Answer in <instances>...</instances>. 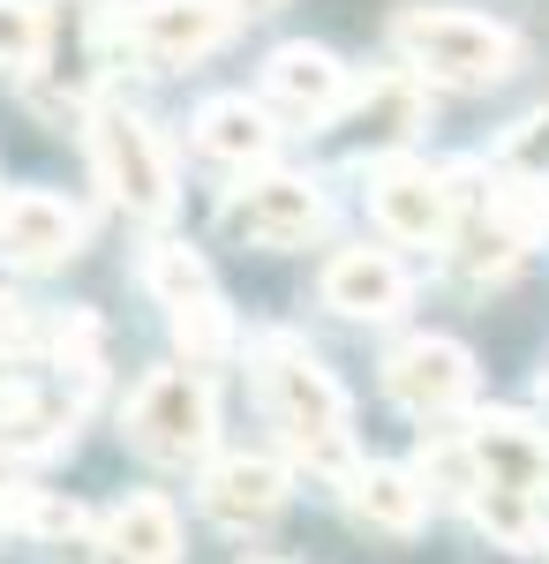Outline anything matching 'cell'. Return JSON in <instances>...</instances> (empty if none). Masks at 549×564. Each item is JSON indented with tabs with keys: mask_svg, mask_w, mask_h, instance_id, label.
Masks as SVG:
<instances>
[{
	"mask_svg": "<svg viewBox=\"0 0 549 564\" xmlns=\"http://www.w3.org/2000/svg\"><path fill=\"white\" fill-rule=\"evenodd\" d=\"M53 45V15L39 0H0V76H31Z\"/></svg>",
	"mask_w": 549,
	"mask_h": 564,
	"instance_id": "cell-21",
	"label": "cell"
},
{
	"mask_svg": "<svg viewBox=\"0 0 549 564\" xmlns=\"http://www.w3.org/2000/svg\"><path fill=\"white\" fill-rule=\"evenodd\" d=\"M256 384H263V406H271L279 436H287V452H294L309 475H324V481L362 475L354 406H346L338 377L301 347L294 332H263V339H256Z\"/></svg>",
	"mask_w": 549,
	"mask_h": 564,
	"instance_id": "cell-1",
	"label": "cell"
},
{
	"mask_svg": "<svg viewBox=\"0 0 549 564\" xmlns=\"http://www.w3.org/2000/svg\"><path fill=\"white\" fill-rule=\"evenodd\" d=\"M0 527L31 534L45 550H68V542L90 534V512L76 497H61V489H0Z\"/></svg>",
	"mask_w": 549,
	"mask_h": 564,
	"instance_id": "cell-18",
	"label": "cell"
},
{
	"mask_svg": "<svg viewBox=\"0 0 549 564\" xmlns=\"http://www.w3.org/2000/svg\"><path fill=\"white\" fill-rule=\"evenodd\" d=\"M287 497H294V475L279 467V459H263V452H226L204 467V512L218 527H263L287 512Z\"/></svg>",
	"mask_w": 549,
	"mask_h": 564,
	"instance_id": "cell-12",
	"label": "cell"
},
{
	"mask_svg": "<svg viewBox=\"0 0 549 564\" xmlns=\"http://www.w3.org/2000/svg\"><path fill=\"white\" fill-rule=\"evenodd\" d=\"M324 308L354 316V324H384V316L407 308V271L384 249H338L324 263Z\"/></svg>",
	"mask_w": 549,
	"mask_h": 564,
	"instance_id": "cell-13",
	"label": "cell"
},
{
	"mask_svg": "<svg viewBox=\"0 0 549 564\" xmlns=\"http://www.w3.org/2000/svg\"><path fill=\"white\" fill-rule=\"evenodd\" d=\"M324 188L301 174H256L241 188H226V204H218V226L241 241V249H309L316 234H324Z\"/></svg>",
	"mask_w": 549,
	"mask_h": 564,
	"instance_id": "cell-8",
	"label": "cell"
},
{
	"mask_svg": "<svg viewBox=\"0 0 549 564\" xmlns=\"http://www.w3.org/2000/svg\"><path fill=\"white\" fill-rule=\"evenodd\" d=\"M384 391H391V406H407L415 422H444V414H460L466 399H474V354L460 339H407V347L384 354Z\"/></svg>",
	"mask_w": 549,
	"mask_h": 564,
	"instance_id": "cell-9",
	"label": "cell"
},
{
	"mask_svg": "<svg viewBox=\"0 0 549 564\" xmlns=\"http://www.w3.org/2000/svg\"><path fill=\"white\" fill-rule=\"evenodd\" d=\"M497 166L519 181H549V106H535L527 121H512L497 143Z\"/></svg>",
	"mask_w": 549,
	"mask_h": 564,
	"instance_id": "cell-23",
	"label": "cell"
},
{
	"mask_svg": "<svg viewBox=\"0 0 549 564\" xmlns=\"http://www.w3.org/2000/svg\"><path fill=\"white\" fill-rule=\"evenodd\" d=\"M121 436L151 459V467H196L218 436V399L196 369H151L128 391Z\"/></svg>",
	"mask_w": 549,
	"mask_h": 564,
	"instance_id": "cell-3",
	"label": "cell"
},
{
	"mask_svg": "<svg viewBox=\"0 0 549 564\" xmlns=\"http://www.w3.org/2000/svg\"><path fill=\"white\" fill-rule=\"evenodd\" d=\"M39 347H53V339H45L39 324H31V308L0 294V361H31Z\"/></svg>",
	"mask_w": 549,
	"mask_h": 564,
	"instance_id": "cell-24",
	"label": "cell"
},
{
	"mask_svg": "<svg viewBox=\"0 0 549 564\" xmlns=\"http://www.w3.org/2000/svg\"><path fill=\"white\" fill-rule=\"evenodd\" d=\"M263 98L287 113V121H301V129H316V121H332L338 106L354 98V84H346V68H338L332 45H279L271 61H263Z\"/></svg>",
	"mask_w": 549,
	"mask_h": 564,
	"instance_id": "cell-11",
	"label": "cell"
},
{
	"mask_svg": "<svg viewBox=\"0 0 549 564\" xmlns=\"http://www.w3.org/2000/svg\"><path fill=\"white\" fill-rule=\"evenodd\" d=\"M90 166H98L106 196L128 218H143V226L173 218V159H166V143H159V129L143 113L90 106Z\"/></svg>",
	"mask_w": 549,
	"mask_h": 564,
	"instance_id": "cell-4",
	"label": "cell"
},
{
	"mask_svg": "<svg viewBox=\"0 0 549 564\" xmlns=\"http://www.w3.org/2000/svg\"><path fill=\"white\" fill-rule=\"evenodd\" d=\"M452 181H460V166H452ZM549 226V196H535L519 174H497L482 181V188H460V263L482 279V271H505V263L527 257V241Z\"/></svg>",
	"mask_w": 549,
	"mask_h": 564,
	"instance_id": "cell-5",
	"label": "cell"
},
{
	"mask_svg": "<svg viewBox=\"0 0 549 564\" xmlns=\"http://www.w3.org/2000/svg\"><path fill=\"white\" fill-rule=\"evenodd\" d=\"M143 286L159 294V308L189 302V294H212V263L196 257V249H181V241H151L143 249Z\"/></svg>",
	"mask_w": 549,
	"mask_h": 564,
	"instance_id": "cell-22",
	"label": "cell"
},
{
	"mask_svg": "<svg viewBox=\"0 0 549 564\" xmlns=\"http://www.w3.org/2000/svg\"><path fill=\"white\" fill-rule=\"evenodd\" d=\"M106 39L143 68H189L234 39V0H136L106 23Z\"/></svg>",
	"mask_w": 549,
	"mask_h": 564,
	"instance_id": "cell-6",
	"label": "cell"
},
{
	"mask_svg": "<svg viewBox=\"0 0 549 564\" xmlns=\"http://www.w3.org/2000/svg\"><path fill=\"white\" fill-rule=\"evenodd\" d=\"M346 512L362 527H377V534H415V527L429 520V489L415 467H384V459H369L362 475L346 481Z\"/></svg>",
	"mask_w": 549,
	"mask_h": 564,
	"instance_id": "cell-15",
	"label": "cell"
},
{
	"mask_svg": "<svg viewBox=\"0 0 549 564\" xmlns=\"http://www.w3.org/2000/svg\"><path fill=\"white\" fill-rule=\"evenodd\" d=\"M391 53L407 61L415 84H444V90H489L519 68V39L489 15H466V8H399Z\"/></svg>",
	"mask_w": 549,
	"mask_h": 564,
	"instance_id": "cell-2",
	"label": "cell"
},
{
	"mask_svg": "<svg viewBox=\"0 0 549 564\" xmlns=\"http://www.w3.org/2000/svg\"><path fill=\"white\" fill-rule=\"evenodd\" d=\"M369 212L391 241L437 249L460 234V181H452V166H429V159H377L369 166Z\"/></svg>",
	"mask_w": 549,
	"mask_h": 564,
	"instance_id": "cell-7",
	"label": "cell"
},
{
	"mask_svg": "<svg viewBox=\"0 0 549 564\" xmlns=\"http://www.w3.org/2000/svg\"><path fill=\"white\" fill-rule=\"evenodd\" d=\"M106 550L114 564H173L181 557V520H173L166 497H121L114 505V520H106Z\"/></svg>",
	"mask_w": 549,
	"mask_h": 564,
	"instance_id": "cell-17",
	"label": "cell"
},
{
	"mask_svg": "<svg viewBox=\"0 0 549 564\" xmlns=\"http://www.w3.org/2000/svg\"><path fill=\"white\" fill-rule=\"evenodd\" d=\"M271 8H287V0H234V15H271Z\"/></svg>",
	"mask_w": 549,
	"mask_h": 564,
	"instance_id": "cell-25",
	"label": "cell"
},
{
	"mask_svg": "<svg viewBox=\"0 0 549 564\" xmlns=\"http://www.w3.org/2000/svg\"><path fill=\"white\" fill-rule=\"evenodd\" d=\"M76 444V399L39 384H0V452L8 459H53Z\"/></svg>",
	"mask_w": 549,
	"mask_h": 564,
	"instance_id": "cell-14",
	"label": "cell"
},
{
	"mask_svg": "<svg viewBox=\"0 0 549 564\" xmlns=\"http://www.w3.org/2000/svg\"><path fill=\"white\" fill-rule=\"evenodd\" d=\"M542 399H549V377H542Z\"/></svg>",
	"mask_w": 549,
	"mask_h": 564,
	"instance_id": "cell-26",
	"label": "cell"
},
{
	"mask_svg": "<svg viewBox=\"0 0 549 564\" xmlns=\"http://www.w3.org/2000/svg\"><path fill=\"white\" fill-rule=\"evenodd\" d=\"M271 143H279V129H271V113L249 106V98H204V106H196V151H204V159L263 166Z\"/></svg>",
	"mask_w": 549,
	"mask_h": 564,
	"instance_id": "cell-16",
	"label": "cell"
},
{
	"mask_svg": "<svg viewBox=\"0 0 549 564\" xmlns=\"http://www.w3.org/2000/svg\"><path fill=\"white\" fill-rule=\"evenodd\" d=\"M84 249V212L61 204L53 188H15L0 204V257L15 271H61Z\"/></svg>",
	"mask_w": 549,
	"mask_h": 564,
	"instance_id": "cell-10",
	"label": "cell"
},
{
	"mask_svg": "<svg viewBox=\"0 0 549 564\" xmlns=\"http://www.w3.org/2000/svg\"><path fill=\"white\" fill-rule=\"evenodd\" d=\"M346 106H354V129L369 135V143H407L429 113V98H422L415 76H377L369 90H354Z\"/></svg>",
	"mask_w": 549,
	"mask_h": 564,
	"instance_id": "cell-19",
	"label": "cell"
},
{
	"mask_svg": "<svg viewBox=\"0 0 549 564\" xmlns=\"http://www.w3.org/2000/svg\"><path fill=\"white\" fill-rule=\"evenodd\" d=\"M166 332H173V347L189 354L196 369H212V361H226L234 354V308H226V294H189V302H173L166 308Z\"/></svg>",
	"mask_w": 549,
	"mask_h": 564,
	"instance_id": "cell-20",
	"label": "cell"
}]
</instances>
